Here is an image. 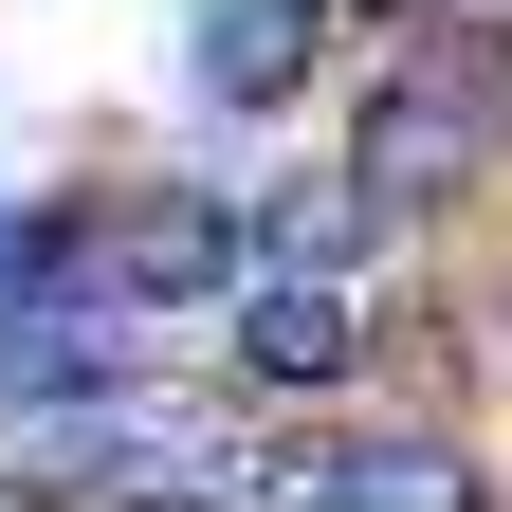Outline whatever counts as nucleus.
I'll list each match as a JSON object with an SVG mask.
<instances>
[{
    "mask_svg": "<svg viewBox=\"0 0 512 512\" xmlns=\"http://www.w3.org/2000/svg\"><path fill=\"white\" fill-rule=\"evenodd\" d=\"M92 256H110V293H128V311H183V293H238V275H256V220L202 202V183H147V202H110Z\"/></svg>",
    "mask_w": 512,
    "mask_h": 512,
    "instance_id": "2",
    "label": "nucleus"
},
{
    "mask_svg": "<svg viewBox=\"0 0 512 512\" xmlns=\"http://www.w3.org/2000/svg\"><path fill=\"white\" fill-rule=\"evenodd\" d=\"M384 19H421V0H384Z\"/></svg>",
    "mask_w": 512,
    "mask_h": 512,
    "instance_id": "8",
    "label": "nucleus"
},
{
    "mask_svg": "<svg viewBox=\"0 0 512 512\" xmlns=\"http://www.w3.org/2000/svg\"><path fill=\"white\" fill-rule=\"evenodd\" d=\"M110 256H92V220L74 202H0V311H55V293H92Z\"/></svg>",
    "mask_w": 512,
    "mask_h": 512,
    "instance_id": "7",
    "label": "nucleus"
},
{
    "mask_svg": "<svg viewBox=\"0 0 512 512\" xmlns=\"http://www.w3.org/2000/svg\"><path fill=\"white\" fill-rule=\"evenodd\" d=\"M128 366H147V311L110 275L55 311H0V403H128Z\"/></svg>",
    "mask_w": 512,
    "mask_h": 512,
    "instance_id": "3",
    "label": "nucleus"
},
{
    "mask_svg": "<svg viewBox=\"0 0 512 512\" xmlns=\"http://www.w3.org/2000/svg\"><path fill=\"white\" fill-rule=\"evenodd\" d=\"M311 37H330V0H202L183 19V74H202V110H293Z\"/></svg>",
    "mask_w": 512,
    "mask_h": 512,
    "instance_id": "4",
    "label": "nucleus"
},
{
    "mask_svg": "<svg viewBox=\"0 0 512 512\" xmlns=\"http://www.w3.org/2000/svg\"><path fill=\"white\" fill-rule=\"evenodd\" d=\"M494 128H512V55L421 19L403 55H384V92L348 110V202H366V238H421V220L494 165Z\"/></svg>",
    "mask_w": 512,
    "mask_h": 512,
    "instance_id": "1",
    "label": "nucleus"
},
{
    "mask_svg": "<svg viewBox=\"0 0 512 512\" xmlns=\"http://www.w3.org/2000/svg\"><path fill=\"white\" fill-rule=\"evenodd\" d=\"M366 366V311L330 275H293V256H256L238 275V384H348Z\"/></svg>",
    "mask_w": 512,
    "mask_h": 512,
    "instance_id": "5",
    "label": "nucleus"
},
{
    "mask_svg": "<svg viewBox=\"0 0 512 512\" xmlns=\"http://www.w3.org/2000/svg\"><path fill=\"white\" fill-rule=\"evenodd\" d=\"M330 512H494L458 439H330Z\"/></svg>",
    "mask_w": 512,
    "mask_h": 512,
    "instance_id": "6",
    "label": "nucleus"
}]
</instances>
